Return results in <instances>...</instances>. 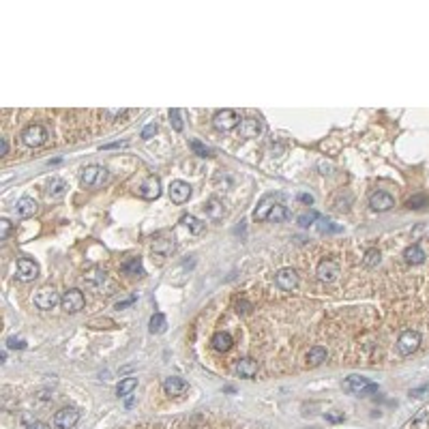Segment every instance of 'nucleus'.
<instances>
[{
	"instance_id": "nucleus-1",
	"label": "nucleus",
	"mask_w": 429,
	"mask_h": 429,
	"mask_svg": "<svg viewBox=\"0 0 429 429\" xmlns=\"http://www.w3.org/2000/svg\"><path fill=\"white\" fill-rule=\"evenodd\" d=\"M343 388L348 391L350 395H359V397H367L378 391V386L373 384V382H369L363 376H348L343 380Z\"/></svg>"
},
{
	"instance_id": "nucleus-2",
	"label": "nucleus",
	"mask_w": 429,
	"mask_h": 429,
	"mask_svg": "<svg viewBox=\"0 0 429 429\" xmlns=\"http://www.w3.org/2000/svg\"><path fill=\"white\" fill-rule=\"evenodd\" d=\"M241 114L236 112V109H230V107H225V109H219V112L213 116V125H215V129L219 131H232L236 129V127L241 125Z\"/></svg>"
},
{
	"instance_id": "nucleus-3",
	"label": "nucleus",
	"mask_w": 429,
	"mask_h": 429,
	"mask_svg": "<svg viewBox=\"0 0 429 429\" xmlns=\"http://www.w3.org/2000/svg\"><path fill=\"white\" fill-rule=\"evenodd\" d=\"M105 180H107V170L103 166H88V168H84V172H82V176H80L82 187H86V189L101 187Z\"/></svg>"
},
{
	"instance_id": "nucleus-4",
	"label": "nucleus",
	"mask_w": 429,
	"mask_h": 429,
	"mask_svg": "<svg viewBox=\"0 0 429 429\" xmlns=\"http://www.w3.org/2000/svg\"><path fill=\"white\" fill-rule=\"evenodd\" d=\"M48 138H50L48 129H45L43 125H39V123L28 125L22 131V140H24L26 146H30V148H39V146H43L45 142H48Z\"/></svg>"
},
{
	"instance_id": "nucleus-5",
	"label": "nucleus",
	"mask_w": 429,
	"mask_h": 429,
	"mask_svg": "<svg viewBox=\"0 0 429 429\" xmlns=\"http://www.w3.org/2000/svg\"><path fill=\"white\" fill-rule=\"evenodd\" d=\"M418 345H421V333L418 331H412V328H408L399 335L397 339V352L401 357H410V354H414L418 350Z\"/></svg>"
},
{
	"instance_id": "nucleus-6",
	"label": "nucleus",
	"mask_w": 429,
	"mask_h": 429,
	"mask_svg": "<svg viewBox=\"0 0 429 429\" xmlns=\"http://www.w3.org/2000/svg\"><path fill=\"white\" fill-rule=\"evenodd\" d=\"M60 305H62V309H65L67 314H77V311H82V309H84V305H86L84 292L77 290V288H73V290L65 292V296H62V300H60Z\"/></svg>"
},
{
	"instance_id": "nucleus-7",
	"label": "nucleus",
	"mask_w": 429,
	"mask_h": 429,
	"mask_svg": "<svg viewBox=\"0 0 429 429\" xmlns=\"http://www.w3.org/2000/svg\"><path fill=\"white\" fill-rule=\"evenodd\" d=\"M60 296H58V292L54 290V288H41V290H36V294H34V305L43 309V311H50V309H54L58 303H60Z\"/></svg>"
},
{
	"instance_id": "nucleus-8",
	"label": "nucleus",
	"mask_w": 429,
	"mask_h": 429,
	"mask_svg": "<svg viewBox=\"0 0 429 429\" xmlns=\"http://www.w3.org/2000/svg\"><path fill=\"white\" fill-rule=\"evenodd\" d=\"M15 277L20 281H34L39 277V264L34 260H28V258H22L17 260V266H15Z\"/></svg>"
},
{
	"instance_id": "nucleus-9",
	"label": "nucleus",
	"mask_w": 429,
	"mask_h": 429,
	"mask_svg": "<svg viewBox=\"0 0 429 429\" xmlns=\"http://www.w3.org/2000/svg\"><path fill=\"white\" fill-rule=\"evenodd\" d=\"M168 193H170V200L174 204H185L191 198V185L185 180H172L170 187H168Z\"/></svg>"
},
{
	"instance_id": "nucleus-10",
	"label": "nucleus",
	"mask_w": 429,
	"mask_h": 429,
	"mask_svg": "<svg viewBox=\"0 0 429 429\" xmlns=\"http://www.w3.org/2000/svg\"><path fill=\"white\" fill-rule=\"evenodd\" d=\"M77 421H80V412L75 408H62L54 414V425L58 429H71L77 425Z\"/></svg>"
},
{
	"instance_id": "nucleus-11",
	"label": "nucleus",
	"mask_w": 429,
	"mask_h": 429,
	"mask_svg": "<svg viewBox=\"0 0 429 429\" xmlns=\"http://www.w3.org/2000/svg\"><path fill=\"white\" fill-rule=\"evenodd\" d=\"M275 281H277V286L281 290L290 292V290H294L298 286V272L294 268H288V266L286 268H279L277 275H275Z\"/></svg>"
},
{
	"instance_id": "nucleus-12",
	"label": "nucleus",
	"mask_w": 429,
	"mask_h": 429,
	"mask_svg": "<svg viewBox=\"0 0 429 429\" xmlns=\"http://www.w3.org/2000/svg\"><path fill=\"white\" fill-rule=\"evenodd\" d=\"M369 206L378 213H386L395 206V200L391 193H386V191H376V193H371V198H369Z\"/></svg>"
},
{
	"instance_id": "nucleus-13",
	"label": "nucleus",
	"mask_w": 429,
	"mask_h": 429,
	"mask_svg": "<svg viewBox=\"0 0 429 429\" xmlns=\"http://www.w3.org/2000/svg\"><path fill=\"white\" fill-rule=\"evenodd\" d=\"M163 391H166V395H170V397H182L189 391V384L178 376H170L163 380Z\"/></svg>"
},
{
	"instance_id": "nucleus-14",
	"label": "nucleus",
	"mask_w": 429,
	"mask_h": 429,
	"mask_svg": "<svg viewBox=\"0 0 429 429\" xmlns=\"http://www.w3.org/2000/svg\"><path fill=\"white\" fill-rule=\"evenodd\" d=\"M234 373L239 378H245V380H251L255 378V373H258V361L253 359H239L234 365Z\"/></svg>"
},
{
	"instance_id": "nucleus-15",
	"label": "nucleus",
	"mask_w": 429,
	"mask_h": 429,
	"mask_svg": "<svg viewBox=\"0 0 429 429\" xmlns=\"http://www.w3.org/2000/svg\"><path fill=\"white\" fill-rule=\"evenodd\" d=\"M277 200H279V196H264L262 198V202L258 204V208L253 211V219L255 221H268V213L272 211V206L277 204Z\"/></svg>"
},
{
	"instance_id": "nucleus-16",
	"label": "nucleus",
	"mask_w": 429,
	"mask_h": 429,
	"mask_svg": "<svg viewBox=\"0 0 429 429\" xmlns=\"http://www.w3.org/2000/svg\"><path fill=\"white\" fill-rule=\"evenodd\" d=\"M262 131V125L258 118H243L241 125H239V133H241V138L245 140H251V138H258Z\"/></svg>"
},
{
	"instance_id": "nucleus-17",
	"label": "nucleus",
	"mask_w": 429,
	"mask_h": 429,
	"mask_svg": "<svg viewBox=\"0 0 429 429\" xmlns=\"http://www.w3.org/2000/svg\"><path fill=\"white\" fill-rule=\"evenodd\" d=\"M337 275H339V264H337V262H333V260H322L320 264H318V277H320L322 281H326V284L335 281Z\"/></svg>"
},
{
	"instance_id": "nucleus-18",
	"label": "nucleus",
	"mask_w": 429,
	"mask_h": 429,
	"mask_svg": "<svg viewBox=\"0 0 429 429\" xmlns=\"http://www.w3.org/2000/svg\"><path fill=\"white\" fill-rule=\"evenodd\" d=\"M140 196L144 200H157L161 196V180L157 176H148L140 187Z\"/></svg>"
},
{
	"instance_id": "nucleus-19",
	"label": "nucleus",
	"mask_w": 429,
	"mask_h": 429,
	"mask_svg": "<svg viewBox=\"0 0 429 429\" xmlns=\"http://www.w3.org/2000/svg\"><path fill=\"white\" fill-rule=\"evenodd\" d=\"M36 208H39V204H36L32 198H20L15 204V213H17V217L26 219V217H32L36 213Z\"/></svg>"
},
{
	"instance_id": "nucleus-20",
	"label": "nucleus",
	"mask_w": 429,
	"mask_h": 429,
	"mask_svg": "<svg viewBox=\"0 0 429 429\" xmlns=\"http://www.w3.org/2000/svg\"><path fill=\"white\" fill-rule=\"evenodd\" d=\"M326 359H328V352L322 345H314V348H309V352L305 354V361L309 367H318V365H322Z\"/></svg>"
},
{
	"instance_id": "nucleus-21",
	"label": "nucleus",
	"mask_w": 429,
	"mask_h": 429,
	"mask_svg": "<svg viewBox=\"0 0 429 429\" xmlns=\"http://www.w3.org/2000/svg\"><path fill=\"white\" fill-rule=\"evenodd\" d=\"M211 343H213V348H215L217 352H227V350H230L232 345H234V339H232V335H230V333L219 331V333H215V335H213Z\"/></svg>"
},
{
	"instance_id": "nucleus-22",
	"label": "nucleus",
	"mask_w": 429,
	"mask_h": 429,
	"mask_svg": "<svg viewBox=\"0 0 429 429\" xmlns=\"http://www.w3.org/2000/svg\"><path fill=\"white\" fill-rule=\"evenodd\" d=\"M404 258H406V262H410V264H423L425 262V251L421 249V245H410V247L404 251Z\"/></svg>"
},
{
	"instance_id": "nucleus-23",
	"label": "nucleus",
	"mask_w": 429,
	"mask_h": 429,
	"mask_svg": "<svg viewBox=\"0 0 429 429\" xmlns=\"http://www.w3.org/2000/svg\"><path fill=\"white\" fill-rule=\"evenodd\" d=\"M123 272L131 277H142L144 275V266H142V258H129L123 264Z\"/></svg>"
},
{
	"instance_id": "nucleus-24",
	"label": "nucleus",
	"mask_w": 429,
	"mask_h": 429,
	"mask_svg": "<svg viewBox=\"0 0 429 429\" xmlns=\"http://www.w3.org/2000/svg\"><path fill=\"white\" fill-rule=\"evenodd\" d=\"M166 328H168V318L163 316V314H154L150 318V322H148V331L152 335H161V333H166Z\"/></svg>"
},
{
	"instance_id": "nucleus-25",
	"label": "nucleus",
	"mask_w": 429,
	"mask_h": 429,
	"mask_svg": "<svg viewBox=\"0 0 429 429\" xmlns=\"http://www.w3.org/2000/svg\"><path fill=\"white\" fill-rule=\"evenodd\" d=\"M135 388H138V378H125V380H121V384H118L116 395L118 397H129V395H133Z\"/></svg>"
},
{
	"instance_id": "nucleus-26",
	"label": "nucleus",
	"mask_w": 429,
	"mask_h": 429,
	"mask_svg": "<svg viewBox=\"0 0 429 429\" xmlns=\"http://www.w3.org/2000/svg\"><path fill=\"white\" fill-rule=\"evenodd\" d=\"M172 251H174V243L168 239H161L152 245V253L159 255V258H168V255H172Z\"/></svg>"
},
{
	"instance_id": "nucleus-27",
	"label": "nucleus",
	"mask_w": 429,
	"mask_h": 429,
	"mask_svg": "<svg viewBox=\"0 0 429 429\" xmlns=\"http://www.w3.org/2000/svg\"><path fill=\"white\" fill-rule=\"evenodd\" d=\"M290 217V213H288V208L281 204V202H277L275 206H272V211L268 213V221H275V223H279V221H286V219Z\"/></svg>"
},
{
	"instance_id": "nucleus-28",
	"label": "nucleus",
	"mask_w": 429,
	"mask_h": 429,
	"mask_svg": "<svg viewBox=\"0 0 429 429\" xmlns=\"http://www.w3.org/2000/svg\"><path fill=\"white\" fill-rule=\"evenodd\" d=\"M65 193H67V182H65V180H52L48 196H50L52 200H60Z\"/></svg>"
},
{
	"instance_id": "nucleus-29",
	"label": "nucleus",
	"mask_w": 429,
	"mask_h": 429,
	"mask_svg": "<svg viewBox=\"0 0 429 429\" xmlns=\"http://www.w3.org/2000/svg\"><path fill=\"white\" fill-rule=\"evenodd\" d=\"M204 213L211 217V219H221L223 217V206L217 202V200H208L204 204Z\"/></svg>"
},
{
	"instance_id": "nucleus-30",
	"label": "nucleus",
	"mask_w": 429,
	"mask_h": 429,
	"mask_svg": "<svg viewBox=\"0 0 429 429\" xmlns=\"http://www.w3.org/2000/svg\"><path fill=\"white\" fill-rule=\"evenodd\" d=\"M182 223H185V225H187V227H189V230L193 232V234L204 232V223L200 221L198 217H193V215H185V217H182Z\"/></svg>"
},
{
	"instance_id": "nucleus-31",
	"label": "nucleus",
	"mask_w": 429,
	"mask_h": 429,
	"mask_svg": "<svg viewBox=\"0 0 429 429\" xmlns=\"http://www.w3.org/2000/svg\"><path fill=\"white\" fill-rule=\"evenodd\" d=\"M380 260H382V253L378 251V249H367L365 251V266H369V268H373V266H378L380 264Z\"/></svg>"
},
{
	"instance_id": "nucleus-32",
	"label": "nucleus",
	"mask_w": 429,
	"mask_h": 429,
	"mask_svg": "<svg viewBox=\"0 0 429 429\" xmlns=\"http://www.w3.org/2000/svg\"><path fill=\"white\" fill-rule=\"evenodd\" d=\"M406 206L408 208H425V206H429V198L425 193H416V196H412L408 200Z\"/></svg>"
},
{
	"instance_id": "nucleus-33",
	"label": "nucleus",
	"mask_w": 429,
	"mask_h": 429,
	"mask_svg": "<svg viewBox=\"0 0 429 429\" xmlns=\"http://www.w3.org/2000/svg\"><path fill=\"white\" fill-rule=\"evenodd\" d=\"M318 230L322 234H328V232H341V225H335L333 221H328V219H318Z\"/></svg>"
},
{
	"instance_id": "nucleus-34",
	"label": "nucleus",
	"mask_w": 429,
	"mask_h": 429,
	"mask_svg": "<svg viewBox=\"0 0 429 429\" xmlns=\"http://www.w3.org/2000/svg\"><path fill=\"white\" fill-rule=\"evenodd\" d=\"M191 150H193V154H198V157H211V148H206L200 140H191Z\"/></svg>"
},
{
	"instance_id": "nucleus-35",
	"label": "nucleus",
	"mask_w": 429,
	"mask_h": 429,
	"mask_svg": "<svg viewBox=\"0 0 429 429\" xmlns=\"http://www.w3.org/2000/svg\"><path fill=\"white\" fill-rule=\"evenodd\" d=\"M318 219H320V217H318V213H316V211H309V213H303V215L298 217V223L303 225V227H309V225H314V223L318 221Z\"/></svg>"
},
{
	"instance_id": "nucleus-36",
	"label": "nucleus",
	"mask_w": 429,
	"mask_h": 429,
	"mask_svg": "<svg viewBox=\"0 0 429 429\" xmlns=\"http://www.w3.org/2000/svg\"><path fill=\"white\" fill-rule=\"evenodd\" d=\"M170 123L172 127H174V131H182V114H180V109H170Z\"/></svg>"
},
{
	"instance_id": "nucleus-37",
	"label": "nucleus",
	"mask_w": 429,
	"mask_h": 429,
	"mask_svg": "<svg viewBox=\"0 0 429 429\" xmlns=\"http://www.w3.org/2000/svg\"><path fill=\"white\" fill-rule=\"evenodd\" d=\"M11 234V221L9 219H0V241H7Z\"/></svg>"
},
{
	"instance_id": "nucleus-38",
	"label": "nucleus",
	"mask_w": 429,
	"mask_h": 429,
	"mask_svg": "<svg viewBox=\"0 0 429 429\" xmlns=\"http://www.w3.org/2000/svg\"><path fill=\"white\" fill-rule=\"evenodd\" d=\"M7 348L9 350H24L26 348V341L24 339H17V337H9V339H7Z\"/></svg>"
},
{
	"instance_id": "nucleus-39",
	"label": "nucleus",
	"mask_w": 429,
	"mask_h": 429,
	"mask_svg": "<svg viewBox=\"0 0 429 429\" xmlns=\"http://www.w3.org/2000/svg\"><path fill=\"white\" fill-rule=\"evenodd\" d=\"M154 133H157V123H148L142 131V140H150Z\"/></svg>"
},
{
	"instance_id": "nucleus-40",
	"label": "nucleus",
	"mask_w": 429,
	"mask_h": 429,
	"mask_svg": "<svg viewBox=\"0 0 429 429\" xmlns=\"http://www.w3.org/2000/svg\"><path fill=\"white\" fill-rule=\"evenodd\" d=\"M326 421H331V423H341L343 421V412H337V410H333V412H326Z\"/></svg>"
},
{
	"instance_id": "nucleus-41",
	"label": "nucleus",
	"mask_w": 429,
	"mask_h": 429,
	"mask_svg": "<svg viewBox=\"0 0 429 429\" xmlns=\"http://www.w3.org/2000/svg\"><path fill=\"white\" fill-rule=\"evenodd\" d=\"M135 298H138V296L131 294V296H127V298H123V300H118V303H116V309H125V307L133 305V303H135Z\"/></svg>"
},
{
	"instance_id": "nucleus-42",
	"label": "nucleus",
	"mask_w": 429,
	"mask_h": 429,
	"mask_svg": "<svg viewBox=\"0 0 429 429\" xmlns=\"http://www.w3.org/2000/svg\"><path fill=\"white\" fill-rule=\"evenodd\" d=\"M125 146H129V142L123 140V142H112V144H103L101 150H109V148H125Z\"/></svg>"
},
{
	"instance_id": "nucleus-43",
	"label": "nucleus",
	"mask_w": 429,
	"mask_h": 429,
	"mask_svg": "<svg viewBox=\"0 0 429 429\" xmlns=\"http://www.w3.org/2000/svg\"><path fill=\"white\" fill-rule=\"evenodd\" d=\"M421 393H429V384L423 386V388H412V391H410V397H423Z\"/></svg>"
},
{
	"instance_id": "nucleus-44",
	"label": "nucleus",
	"mask_w": 429,
	"mask_h": 429,
	"mask_svg": "<svg viewBox=\"0 0 429 429\" xmlns=\"http://www.w3.org/2000/svg\"><path fill=\"white\" fill-rule=\"evenodd\" d=\"M107 114L112 116V118H121V116H125V114H127V109H109Z\"/></svg>"
},
{
	"instance_id": "nucleus-45",
	"label": "nucleus",
	"mask_w": 429,
	"mask_h": 429,
	"mask_svg": "<svg viewBox=\"0 0 429 429\" xmlns=\"http://www.w3.org/2000/svg\"><path fill=\"white\" fill-rule=\"evenodd\" d=\"M26 429H50V427L45 425V423H41V421H34V423H30Z\"/></svg>"
},
{
	"instance_id": "nucleus-46",
	"label": "nucleus",
	"mask_w": 429,
	"mask_h": 429,
	"mask_svg": "<svg viewBox=\"0 0 429 429\" xmlns=\"http://www.w3.org/2000/svg\"><path fill=\"white\" fill-rule=\"evenodd\" d=\"M298 200H300V202H305V204H314V196H309V193H300Z\"/></svg>"
},
{
	"instance_id": "nucleus-47",
	"label": "nucleus",
	"mask_w": 429,
	"mask_h": 429,
	"mask_svg": "<svg viewBox=\"0 0 429 429\" xmlns=\"http://www.w3.org/2000/svg\"><path fill=\"white\" fill-rule=\"evenodd\" d=\"M7 152H9V142L3 138V142H0V157H5Z\"/></svg>"
},
{
	"instance_id": "nucleus-48",
	"label": "nucleus",
	"mask_w": 429,
	"mask_h": 429,
	"mask_svg": "<svg viewBox=\"0 0 429 429\" xmlns=\"http://www.w3.org/2000/svg\"><path fill=\"white\" fill-rule=\"evenodd\" d=\"M239 311H243V314L249 311V305H247V303H239Z\"/></svg>"
}]
</instances>
